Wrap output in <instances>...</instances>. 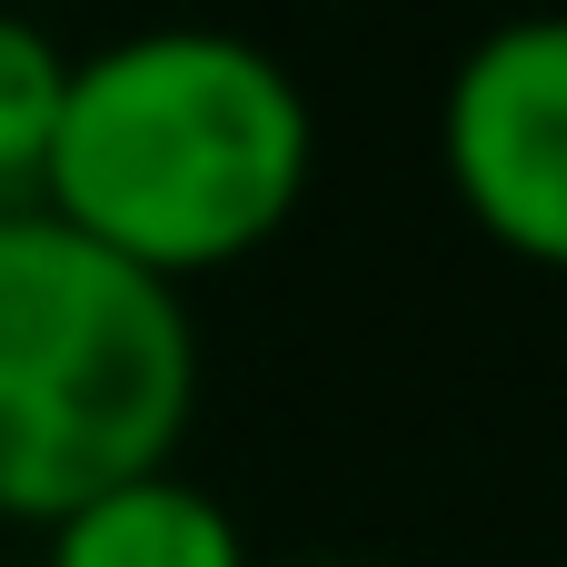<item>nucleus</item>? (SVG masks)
I'll use <instances>...</instances> for the list:
<instances>
[{
    "label": "nucleus",
    "mask_w": 567,
    "mask_h": 567,
    "mask_svg": "<svg viewBox=\"0 0 567 567\" xmlns=\"http://www.w3.org/2000/svg\"><path fill=\"white\" fill-rule=\"evenodd\" d=\"M319 120L279 50L219 20H150L70 60L40 209L189 289L259 259L309 199Z\"/></svg>",
    "instance_id": "1"
},
{
    "label": "nucleus",
    "mask_w": 567,
    "mask_h": 567,
    "mask_svg": "<svg viewBox=\"0 0 567 567\" xmlns=\"http://www.w3.org/2000/svg\"><path fill=\"white\" fill-rule=\"evenodd\" d=\"M199 409L189 289L80 239L40 199L0 209V518L50 528L90 488L169 468Z\"/></svg>",
    "instance_id": "2"
},
{
    "label": "nucleus",
    "mask_w": 567,
    "mask_h": 567,
    "mask_svg": "<svg viewBox=\"0 0 567 567\" xmlns=\"http://www.w3.org/2000/svg\"><path fill=\"white\" fill-rule=\"evenodd\" d=\"M439 159L488 249L567 279V10H518L468 40L439 100Z\"/></svg>",
    "instance_id": "3"
},
{
    "label": "nucleus",
    "mask_w": 567,
    "mask_h": 567,
    "mask_svg": "<svg viewBox=\"0 0 567 567\" xmlns=\"http://www.w3.org/2000/svg\"><path fill=\"white\" fill-rule=\"evenodd\" d=\"M40 538H50V567H249L239 518L199 478H179V458L140 468L120 488H90Z\"/></svg>",
    "instance_id": "4"
},
{
    "label": "nucleus",
    "mask_w": 567,
    "mask_h": 567,
    "mask_svg": "<svg viewBox=\"0 0 567 567\" xmlns=\"http://www.w3.org/2000/svg\"><path fill=\"white\" fill-rule=\"evenodd\" d=\"M60 80H70V50L0 10V209L40 189V159H50V130H60Z\"/></svg>",
    "instance_id": "5"
}]
</instances>
